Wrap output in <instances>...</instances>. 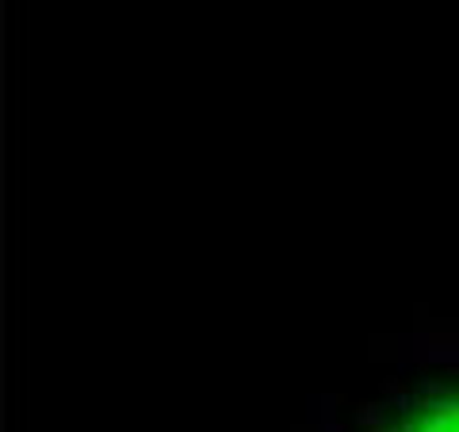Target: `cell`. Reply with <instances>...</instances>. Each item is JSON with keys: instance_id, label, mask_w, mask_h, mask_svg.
<instances>
[{"instance_id": "1", "label": "cell", "mask_w": 459, "mask_h": 432, "mask_svg": "<svg viewBox=\"0 0 459 432\" xmlns=\"http://www.w3.org/2000/svg\"><path fill=\"white\" fill-rule=\"evenodd\" d=\"M360 432H459V364L418 371L376 402Z\"/></svg>"}]
</instances>
